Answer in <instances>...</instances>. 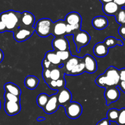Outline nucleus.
I'll use <instances>...</instances> for the list:
<instances>
[{
  "label": "nucleus",
  "mask_w": 125,
  "mask_h": 125,
  "mask_svg": "<svg viewBox=\"0 0 125 125\" xmlns=\"http://www.w3.org/2000/svg\"><path fill=\"white\" fill-rule=\"evenodd\" d=\"M100 2H102L103 4H106V3H108V2H112L114 1V0H100Z\"/></svg>",
  "instance_id": "c03bdc74"
},
{
  "label": "nucleus",
  "mask_w": 125,
  "mask_h": 125,
  "mask_svg": "<svg viewBox=\"0 0 125 125\" xmlns=\"http://www.w3.org/2000/svg\"><path fill=\"white\" fill-rule=\"evenodd\" d=\"M123 39H124L125 40V37H124V38H123Z\"/></svg>",
  "instance_id": "de8ad7c7"
},
{
  "label": "nucleus",
  "mask_w": 125,
  "mask_h": 125,
  "mask_svg": "<svg viewBox=\"0 0 125 125\" xmlns=\"http://www.w3.org/2000/svg\"><path fill=\"white\" fill-rule=\"evenodd\" d=\"M0 109H1V101H0Z\"/></svg>",
  "instance_id": "49530a36"
},
{
  "label": "nucleus",
  "mask_w": 125,
  "mask_h": 125,
  "mask_svg": "<svg viewBox=\"0 0 125 125\" xmlns=\"http://www.w3.org/2000/svg\"><path fill=\"white\" fill-rule=\"evenodd\" d=\"M96 125H111L109 120L107 118H103L97 123Z\"/></svg>",
  "instance_id": "4c0bfd02"
},
{
  "label": "nucleus",
  "mask_w": 125,
  "mask_h": 125,
  "mask_svg": "<svg viewBox=\"0 0 125 125\" xmlns=\"http://www.w3.org/2000/svg\"><path fill=\"white\" fill-rule=\"evenodd\" d=\"M35 32L34 27L25 28L19 27L13 32V38L18 42H22L29 39Z\"/></svg>",
  "instance_id": "423d86ee"
},
{
  "label": "nucleus",
  "mask_w": 125,
  "mask_h": 125,
  "mask_svg": "<svg viewBox=\"0 0 125 125\" xmlns=\"http://www.w3.org/2000/svg\"><path fill=\"white\" fill-rule=\"evenodd\" d=\"M81 24H74V25H70V24H67L66 35H72L74 32L81 30Z\"/></svg>",
  "instance_id": "c85d7f7f"
},
{
  "label": "nucleus",
  "mask_w": 125,
  "mask_h": 125,
  "mask_svg": "<svg viewBox=\"0 0 125 125\" xmlns=\"http://www.w3.org/2000/svg\"><path fill=\"white\" fill-rule=\"evenodd\" d=\"M56 94H57V101L59 106H64L65 105L71 102L72 95L70 91L65 87L58 90V93Z\"/></svg>",
  "instance_id": "ddd939ff"
},
{
  "label": "nucleus",
  "mask_w": 125,
  "mask_h": 125,
  "mask_svg": "<svg viewBox=\"0 0 125 125\" xmlns=\"http://www.w3.org/2000/svg\"><path fill=\"white\" fill-rule=\"evenodd\" d=\"M4 111L9 116H13L18 114L21 111L20 102L5 101Z\"/></svg>",
  "instance_id": "4468645a"
},
{
  "label": "nucleus",
  "mask_w": 125,
  "mask_h": 125,
  "mask_svg": "<svg viewBox=\"0 0 125 125\" xmlns=\"http://www.w3.org/2000/svg\"><path fill=\"white\" fill-rule=\"evenodd\" d=\"M49 98H50V96L46 94H45V93L40 94L37 97V105L39 107L43 109L45 105L47 103L48 101Z\"/></svg>",
  "instance_id": "a878e982"
},
{
  "label": "nucleus",
  "mask_w": 125,
  "mask_h": 125,
  "mask_svg": "<svg viewBox=\"0 0 125 125\" xmlns=\"http://www.w3.org/2000/svg\"><path fill=\"white\" fill-rule=\"evenodd\" d=\"M48 85L50 89H52V90H57V86H56V81L51 80L48 84Z\"/></svg>",
  "instance_id": "e433bc0d"
},
{
  "label": "nucleus",
  "mask_w": 125,
  "mask_h": 125,
  "mask_svg": "<svg viewBox=\"0 0 125 125\" xmlns=\"http://www.w3.org/2000/svg\"><path fill=\"white\" fill-rule=\"evenodd\" d=\"M64 72H63L62 68L61 67L54 66L52 68H51L50 76H51V80H58L64 76Z\"/></svg>",
  "instance_id": "5701e85b"
},
{
  "label": "nucleus",
  "mask_w": 125,
  "mask_h": 125,
  "mask_svg": "<svg viewBox=\"0 0 125 125\" xmlns=\"http://www.w3.org/2000/svg\"><path fill=\"white\" fill-rule=\"evenodd\" d=\"M45 58L53 66L59 67L63 65V63L57 56L56 52L54 51H49L46 52Z\"/></svg>",
  "instance_id": "6ab92c4d"
},
{
  "label": "nucleus",
  "mask_w": 125,
  "mask_h": 125,
  "mask_svg": "<svg viewBox=\"0 0 125 125\" xmlns=\"http://www.w3.org/2000/svg\"><path fill=\"white\" fill-rule=\"evenodd\" d=\"M120 75V81H125V68L119 70Z\"/></svg>",
  "instance_id": "c9c22d12"
},
{
  "label": "nucleus",
  "mask_w": 125,
  "mask_h": 125,
  "mask_svg": "<svg viewBox=\"0 0 125 125\" xmlns=\"http://www.w3.org/2000/svg\"><path fill=\"white\" fill-rule=\"evenodd\" d=\"M103 10L107 15H115L119 10V6L112 1L104 4L103 6Z\"/></svg>",
  "instance_id": "aec40b11"
},
{
  "label": "nucleus",
  "mask_w": 125,
  "mask_h": 125,
  "mask_svg": "<svg viewBox=\"0 0 125 125\" xmlns=\"http://www.w3.org/2000/svg\"><path fill=\"white\" fill-rule=\"evenodd\" d=\"M66 26H67V23L64 20H59L56 21L52 24L51 34L53 35L55 37L65 36Z\"/></svg>",
  "instance_id": "9d476101"
},
{
  "label": "nucleus",
  "mask_w": 125,
  "mask_h": 125,
  "mask_svg": "<svg viewBox=\"0 0 125 125\" xmlns=\"http://www.w3.org/2000/svg\"><path fill=\"white\" fill-rule=\"evenodd\" d=\"M114 2L118 6H123L125 5V0H114Z\"/></svg>",
  "instance_id": "a19ab883"
},
{
  "label": "nucleus",
  "mask_w": 125,
  "mask_h": 125,
  "mask_svg": "<svg viewBox=\"0 0 125 125\" xmlns=\"http://www.w3.org/2000/svg\"><path fill=\"white\" fill-rule=\"evenodd\" d=\"M84 72H85V65H84V62H83V58H81L79 63L71 71L69 75H80V74H83Z\"/></svg>",
  "instance_id": "393cba45"
},
{
  "label": "nucleus",
  "mask_w": 125,
  "mask_h": 125,
  "mask_svg": "<svg viewBox=\"0 0 125 125\" xmlns=\"http://www.w3.org/2000/svg\"><path fill=\"white\" fill-rule=\"evenodd\" d=\"M109 48L103 42H98L94 46V53L96 57H103L107 56Z\"/></svg>",
  "instance_id": "a211bd4d"
},
{
  "label": "nucleus",
  "mask_w": 125,
  "mask_h": 125,
  "mask_svg": "<svg viewBox=\"0 0 125 125\" xmlns=\"http://www.w3.org/2000/svg\"><path fill=\"white\" fill-rule=\"evenodd\" d=\"M35 20V17L32 13L28 11H24L21 13L20 27H25V28L34 27Z\"/></svg>",
  "instance_id": "f8f14e48"
},
{
  "label": "nucleus",
  "mask_w": 125,
  "mask_h": 125,
  "mask_svg": "<svg viewBox=\"0 0 125 125\" xmlns=\"http://www.w3.org/2000/svg\"><path fill=\"white\" fill-rule=\"evenodd\" d=\"M106 88L109 87H117L120 83L119 70L115 67L111 66L104 73Z\"/></svg>",
  "instance_id": "7ed1b4c3"
},
{
  "label": "nucleus",
  "mask_w": 125,
  "mask_h": 125,
  "mask_svg": "<svg viewBox=\"0 0 125 125\" xmlns=\"http://www.w3.org/2000/svg\"><path fill=\"white\" fill-rule=\"evenodd\" d=\"M81 59V57L74 56H71L70 57L67 61L63 63L62 70L64 72V74L69 75L71 71L79 63Z\"/></svg>",
  "instance_id": "2eb2a0df"
},
{
  "label": "nucleus",
  "mask_w": 125,
  "mask_h": 125,
  "mask_svg": "<svg viewBox=\"0 0 125 125\" xmlns=\"http://www.w3.org/2000/svg\"><path fill=\"white\" fill-rule=\"evenodd\" d=\"M5 101H12V102H20V97L17 96L13 94L5 92L4 95Z\"/></svg>",
  "instance_id": "c756f323"
},
{
  "label": "nucleus",
  "mask_w": 125,
  "mask_h": 125,
  "mask_svg": "<svg viewBox=\"0 0 125 125\" xmlns=\"http://www.w3.org/2000/svg\"><path fill=\"white\" fill-rule=\"evenodd\" d=\"M73 34V41L76 48V51L79 52L81 49L86 46L90 41V36L87 32L85 31L79 30L74 32Z\"/></svg>",
  "instance_id": "20e7f679"
},
{
  "label": "nucleus",
  "mask_w": 125,
  "mask_h": 125,
  "mask_svg": "<svg viewBox=\"0 0 125 125\" xmlns=\"http://www.w3.org/2000/svg\"><path fill=\"white\" fill-rule=\"evenodd\" d=\"M40 81L35 76L29 75L26 76L24 80V85L26 87L30 90H34L36 89L39 85Z\"/></svg>",
  "instance_id": "4be33fe9"
},
{
  "label": "nucleus",
  "mask_w": 125,
  "mask_h": 125,
  "mask_svg": "<svg viewBox=\"0 0 125 125\" xmlns=\"http://www.w3.org/2000/svg\"><path fill=\"white\" fill-rule=\"evenodd\" d=\"M119 115V110L115 108L110 109L107 113V118L109 122H116Z\"/></svg>",
  "instance_id": "bb28decb"
},
{
  "label": "nucleus",
  "mask_w": 125,
  "mask_h": 125,
  "mask_svg": "<svg viewBox=\"0 0 125 125\" xmlns=\"http://www.w3.org/2000/svg\"><path fill=\"white\" fill-rule=\"evenodd\" d=\"M115 16L117 23H120L122 25L124 24L125 20V10L121 9L120 10H118V12Z\"/></svg>",
  "instance_id": "7c9ffc66"
},
{
  "label": "nucleus",
  "mask_w": 125,
  "mask_h": 125,
  "mask_svg": "<svg viewBox=\"0 0 125 125\" xmlns=\"http://www.w3.org/2000/svg\"><path fill=\"white\" fill-rule=\"evenodd\" d=\"M4 57V52L2 50L0 49V63L2 62V61H3Z\"/></svg>",
  "instance_id": "37998d69"
},
{
  "label": "nucleus",
  "mask_w": 125,
  "mask_h": 125,
  "mask_svg": "<svg viewBox=\"0 0 125 125\" xmlns=\"http://www.w3.org/2000/svg\"><path fill=\"white\" fill-rule=\"evenodd\" d=\"M64 21L67 24H70V25L81 24L82 17L78 12H72L68 13L65 16Z\"/></svg>",
  "instance_id": "f3484780"
},
{
  "label": "nucleus",
  "mask_w": 125,
  "mask_h": 125,
  "mask_svg": "<svg viewBox=\"0 0 125 125\" xmlns=\"http://www.w3.org/2000/svg\"><path fill=\"white\" fill-rule=\"evenodd\" d=\"M118 85L120 88L121 90L125 94V81H120Z\"/></svg>",
  "instance_id": "79ce46f5"
},
{
  "label": "nucleus",
  "mask_w": 125,
  "mask_h": 125,
  "mask_svg": "<svg viewBox=\"0 0 125 125\" xmlns=\"http://www.w3.org/2000/svg\"><path fill=\"white\" fill-rule=\"evenodd\" d=\"M92 23L95 29L103 30L108 26L109 22L106 17L104 16H97L93 18Z\"/></svg>",
  "instance_id": "dca6fc26"
},
{
  "label": "nucleus",
  "mask_w": 125,
  "mask_h": 125,
  "mask_svg": "<svg viewBox=\"0 0 125 125\" xmlns=\"http://www.w3.org/2000/svg\"><path fill=\"white\" fill-rule=\"evenodd\" d=\"M44 120H45V117H39L37 118V121H38V122H43V121H44Z\"/></svg>",
  "instance_id": "a18cd8bd"
},
{
  "label": "nucleus",
  "mask_w": 125,
  "mask_h": 125,
  "mask_svg": "<svg viewBox=\"0 0 125 125\" xmlns=\"http://www.w3.org/2000/svg\"><path fill=\"white\" fill-rule=\"evenodd\" d=\"M83 60L85 65V72L90 74L96 72L98 69L97 62L93 56L87 54L83 57Z\"/></svg>",
  "instance_id": "1a4fd4ad"
},
{
  "label": "nucleus",
  "mask_w": 125,
  "mask_h": 125,
  "mask_svg": "<svg viewBox=\"0 0 125 125\" xmlns=\"http://www.w3.org/2000/svg\"><path fill=\"white\" fill-rule=\"evenodd\" d=\"M7 31V29L5 26V24L0 20V33L4 32Z\"/></svg>",
  "instance_id": "ea45409f"
},
{
  "label": "nucleus",
  "mask_w": 125,
  "mask_h": 125,
  "mask_svg": "<svg viewBox=\"0 0 125 125\" xmlns=\"http://www.w3.org/2000/svg\"><path fill=\"white\" fill-rule=\"evenodd\" d=\"M57 56L60 59L62 62H65L67 61L71 56V52L70 50H66V51H56Z\"/></svg>",
  "instance_id": "cd10ccee"
},
{
  "label": "nucleus",
  "mask_w": 125,
  "mask_h": 125,
  "mask_svg": "<svg viewBox=\"0 0 125 125\" xmlns=\"http://www.w3.org/2000/svg\"><path fill=\"white\" fill-rule=\"evenodd\" d=\"M21 13L17 11L9 10L0 14V20L5 24L7 31L13 32L20 27Z\"/></svg>",
  "instance_id": "f257e3e1"
},
{
  "label": "nucleus",
  "mask_w": 125,
  "mask_h": 125,
  "mask_svg": "<svg viewBox=\"0 0 125 125\" xmlns=\"http://www.w3.org/2000/svg\"><path fill=\"white\" fill-rule=\"evenodd\" d=\"M50 73H51V69H43V78L44 81L47 84L51 80V76H50Z\"/></svg>",
  "instance_id": "473e14b6"
},
{
  "label": "nucleus",
  "mask_w": 125,
  "mask_h": 125,
  "mask_svg": "<svg viewBox=\"0 0 125 125\" xmlns=\"http://www.w3.org/2000/svg\"><path fill=\"white\" fill-rule=\"evenodd\" d=\"M66 81L65 80L64 76L62 77L58 80L56 81V86H57V90H61L65 87Z\"/></svg>",
  "instance_id": "72a5a7b5"
},
{
  "label": "nucleus",
  "mask_w": 125,
  "mask_h": 125,
  "mask_svg": "<svg viewBox=\"0 0 125 125\" xmlns=\"http://www.w3.org/2000/svg\"><path fill=\"white\" fill-rule=\"evenodd\" d=\"M103 43L108 48L114 47L116 45H119V46H123V42L122 40H118L114 37H108L105 39Z\"/></svg>",
  "instance_id": "b1692460"
},
{
  "label": "nucleus",
  "mask_w": 125,
  "mask_h": 125,
  "mask_svg": "<svg viewBox=\"0 0 125 125\" xmlns=\"http://www.w3.org/2000/svg\"><path fill=\"white\" fill-rule=\"evenodd\" d=\"M59 107L57 94H54L50 96L47 103L43 109L47 114H52L58 110Z\"/></svg>",
  "instance_id": "9b49d317"
},
{
  "label": "nucleus",
  "mask_w": 125,
  "mask_h": 125,
  "mask_svg": "<svg viewBox=\"0 0 125 125\" xmlns=\"http://www.w3.org/2000/svg\"><path fill=\"white\" fill-rule=\"evenodd\" d=\"M42 65L43 69H51L54 67L46 59L44 58L42 62Z\"/></svg>",
  "instance_id": "f704fd0d"
},
{
  "label": "nucleus",
  "mask_w": 125,
  "mask_h": 125,
  "mask_svg": "<svg viewBox=\"0 0 125 125\" xmlns=\"http://www.w3.org/2000/svg\"><path fill=\"white\" fill-rule=\"evenodd\" d=\"M63 107L65 109L66 115L71 119H76L79 118L83 113V107L78 102L71 101Z\"/></svg>",
  "instance_id": "39448f33"
},
{
  "label": "nucleus",
  "mask_w": 125,
  "mask_h": 125,
  "mask_svg": "<svg viewBox=\"0 0 125 125\" xmlns=\"http://www.w3.org/2000/svg\"><path fill=\"white\" fill-rule=\"evenodd\" d=\"M116 123L118 125H125V107L119 110V115Z\"/></svg>",
  "instance_id": "2f4dec72"
},
{
  "label": "nucleus",
  "mask_w": 125,
  "mask_h": 125,
  "mask_svg": "<svg viewBox=\"0 0 125 125\" xmlns=\"http://www.w3.org/2000/svg\"><path fill=\"white\" fill-rule=\"evenodd\" d=\"M4 89L5 90V92L13 94L17 96L20 97L21 94V90L19 86L12 83H7L4 85Z\"/></svg>",
  "instance_id": "412c9836"
},
{
  "label": "nucleus",
  "mask_w": 125,
  "mask_h": 125,
  "mask_svg": "<svg viewBox=\"0 0 125 125\" xmlns=\"http://www.w3.org/2000/svg\"><path fill=\"white\" fill-rule=\"evenodd\" d=\"M52 46L54 51H66L70 50V45L65 36L57 37L52 41Z\"/></svg>",
  "instance_id": "6e6552de"
},
{
  "label": "nucleus",
  "mask_w": 125,
  "mask_h": 125,
  "mask_svg": "<svg viewBox=\"0 0 125 125\" xmlns=\"http://www.w3.org/2000/svg\"><path fill=\"white\" fill-rule=\"evenodd\" d=\"M120 93L117 87H109L105 89L104 98L107 106L116 102L120 98Z\"/></svg>",
  "instance_id": "0eeeda50"
},
{
  "label": "nucleus",
  "mask_w": 125,
  "mask_h": 125,
  "mask_svg": "<svg viewBox=\"0 0 125 125\" xmlns=\"http://www.w3.org/2000/svg\"><path fill=\"white\" fill-rule=\"evenodd\" d=\"M53 22L51 19L47 18L39 20L34 26L35 32L41 37H46L51 35Z\"/></svg>",
  "instance_id": "f03ea898"
},
{
  "label": "nucleus",
  "mask_w": 125,
  "mask_h": 125,
  "mask_svg": "<svg viewBox=\"0 0 125 125\" xmlns=\"http://www.w3.org/2000/svg\"><path fill=\"white\" fill-rule=\"evenodd\" d=\"M118 33H119L120 35L122 37L124 38L125 35V26L122 24L120 27L119 29H118Z\"/></svg>",
  "instance_id": "58836bf2"
}]
</instances>
